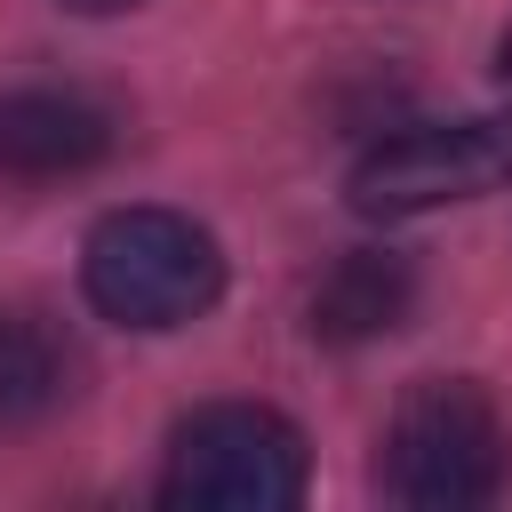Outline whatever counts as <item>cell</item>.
<instances>
[{
  "instance_id": "obj_1",
  "label": "cell",
  "mask_w": 512,
  "mask_h": 512,
  "mask_svg": "<svg viewBox=\"0 0 512 512\" xmlns=\"http://www.w3.org/2000/svg\"><path fill=\"white\" fill-rule=\"evenodd\" d=\"M80 296L96 320L136 328V336H168L192 328L200 312H216L224 296V248L200 216L184 208H104L80 240Z\"/></svg>"
},
{
  "instance_id": "obj_2",
  "label": "cell",
  "mask_w": 512,
  "mask_h": 512,
  "mask_svg": "<svg viewBox=\"0 0 512 512\" xmlns=\"http://www.w3.org/2000/svg\"><path fill=\"white\" fill-rule=\"evenodd\" d=\"M376 488L408 512H480L512 488V424L472 376H416L376 448Z\"/></svg>"
},
{
  "instance_id": "obj_3",
  "label": "cell",
  "mask_w": 512,
  "mask_h": 512,
  "mask_svg": "<svg viewBox=\"0 0 512 512\" xmlns=\"http://www.w3.org/2000/svg\"><path fill=\"white\" fill-rule=\"evenodd\" d=\"M304 432L264 400H208L176 416L160 456V504L176 512H288L304 504Z\"/></svg>"
},
{
  "instance_id": "obj_4",
  "label": "cell",
  "mask_w": 512,
  "mask_h": 512,
  "mask_svg": "<svg viewBox=\"0 0 512 512\" xmlns=\"http://www.w3.org/2000/svg\"><path fill=\"white\" fill-rule=\"evenodd\" d=\"M504 184H512V104L464 112V120L384 128L352 160L344 200L368 224H400V216H432V208H456V200H488Z\"/></svg>"
},
{
  "instance_id": "obj_5",
  "label": "cell",
  "mask_w": 512,
  "mask_h": 512,
  "mask_svg": "<svg viewBox=\"0 0 512 512\" xmlns=\"http://www.w3.org/2000/svg\"><path fill=\"white\" fill-rule=\"evenodd\" d=\"M112 160V112L88 88H8L0 96V184H72Z\"/></svg>"
},
{
  "instance_id": "obj_6",
  "label": "cell",
  "mask_w": 512,
  "mask_h": 512,
  "mask_svg": "<svg viewBox=\"0 0 512 512\" xmlns=\"http://www.w3.org/2000/svg\"><path fill=\"white\" fill-rule=\"evenodd\" d=\"M408 312H416V264H408L400 248H344V256L312 280V296H304L312 344H336V352L392 336Z\"/></svg>"
},
{
  "instance_id": "obj_7",
  "label": "cell",
  "mask_w": 512,
  "mask_h": 512,
  "mask_svg": "<svg viewBox=\"0 0 512 512\" xmlns=\"http://www.w3.org/2000/svg\"><path fill=\"white\" fill-rule=\"evenodd\" d=\"M64 392H72V352L56 344V328L0 304V432L40 424L48 408H64Z\"/></svg>"
},
{
  "instance_id": "obj_8",
  "label": "cell",
  "mask_w": 512,
  "mask_h": 512,
  "mask_svg": "<svg viewBox=\"0 0 512 512\" xmlns=\"http://www.w3.org/2000/svg\"><path fill=\"white\" fill-rule=\"evenodd\" d=\"M56 8H72V16H128V8H144V0H56Z\"/></svg>"
},
{
  "instance_id": "obj_9",
  "label": "cell",
  "mask_w": 512,
  "mask_h": 512,
  "mask_svg": "<svg viewBox=\"0 0 512 512\" xmlns=\"http://www.w3.org/2000/svg\"><path fill=\"white\" fill-rule=\"evenodd\" d=\"M496 80L512 88V24H504V40H496Z\"/></svg>"
}]
</instances>
